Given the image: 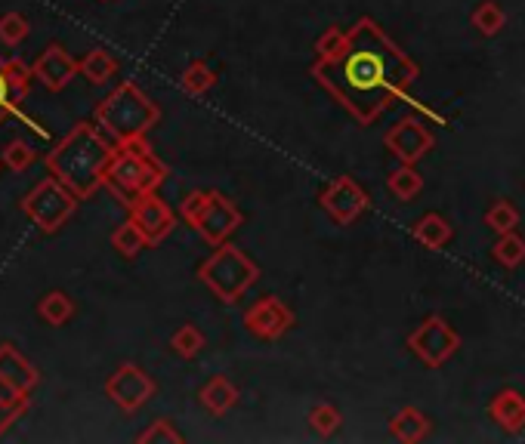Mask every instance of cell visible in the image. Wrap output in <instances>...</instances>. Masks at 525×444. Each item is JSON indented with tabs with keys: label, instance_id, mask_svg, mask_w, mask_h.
<instances>
[{
	"label": "cell",
	"instance_id": "cell-1",
	"mask_svg": "<svg viewBox=\"0 0 525 444\" xmlns=\"http://www.w3.org/2000/svg\"><path fill=\"white\" fill-rule=\"evenodd\" d=\"M309 74L362 127H371L383 111L408 99L420 68L374 19L362 16L346 31L343 47L331 59H315Z\"/></svg>",
	"mask_w": 525,
	"mask_h": 444
},
{
	"label": "cell",
	"instance_id": "cell-2",
	"mask_svg": "<svg viewBox=\"0 0 525 444\" xmlns=\"http://www.w3.org/2000/svg\"><path fill=\"white\" fill-rule=\"evenodd\" d=\"M112 148L115 145H109L96 124L81 121L53 145V152L44 155V164L50 176L59 179L78 201H87L105 185V167L112 161Z\"/></svg>",
	"mask_w": 525,
	"mask_h": 444
},
{
	"label": "cell",
	"instance_id": "cell-3",
	"mask_svg": "<svg viewBox=\"0 0 525 444\" xmlns=\"http://www.w3.org/2000/svg\"><path fill=\"white\" fill-rule=\"evenodd\" d=\"M164 179H167V167L152 152L146 136L118 142L112 148V161L105 167V185H109L118 198H124V204H130L139 195L158 192Z\"/></svg>",
	"mask_w": 525,
	"mask_h": 444
},
{
	"label": "cell",
	"instance_id": "cell-4",
	"mask_svg": "<svg viewBox=\"0 0 525 444\" xmlns=\"http://www.w3.org/2000/svg\"><path fill=\"white\" fill-rule=\"evenodd\" d=\"M93 118L105 136H112L115 142H130L149 136L152 127H158L161 108L133 81H124L96 105Z\"/></svg>",
	"mask_w": 525,
	"mask_h": 444
},
{
	"label": "cell",
	"instance_id": "cell-5",
	"mask_svg": "<svg viewBox=\"0 0 525 444\" xmlns=\"http://www.w3.org/2000/svg\"><path fill=\"white\" fill-rule=\"evenodd\" d=\"M198 281L217 296L220 303H238L260 281V266L241 247L223 241L198 266Z\"/></svg>",
	"mask_w": 525,
	"mask_h": 444
},
{
	"label": "cell",
	"instance_id": "cell-6",
	"mask_svg": "<svg viewBox=\"0 0 525 444\" xmlns=\"http://www.w3.org/2000/svg\"><path fill=\"white\" fill-rule=\"evenodd\" d=\"M180 216L214 247L229 241L244 219L238 204L223 192H189L180 204Z\"/></svg>",
	"mask_w": 525,
	"mask_h": 444
},
{
	"label": "cell",
	"instance_id": "cell-7",
	"mask_svg": "<svg viewBox=\"0 0 525 444\" xmlns=\"http://www.w3.org/2000/svg\"><path fill=\"white\" fill-rule=\"evenodd\" d=\"M78 198L65 189V185L59 182V179H53V176H47V179H41L34 189L19 201V210L38 226V232H44V235H53V232H59L68 219H72L75 213H78Z\"/></svg>",
	"mask_w": 525,
	"mask_h": 444
},
{
	"label": "cell",
	"instance_id": "cell-8",
	"mask_svg": "<svg viewBox=\"0 0 525 444\" xmlns=\"http://www.w3.org/2000/svg\"><path fill=\"white\" fill-rule=\"evenodd\" d=\"M408 349H411L414 358H420V364L442 367L454 352L461 349V337L445 318L430 315L408 333Z\"/></svg>",
	"mask_w": 525,
	"mask_h": 444
},
{
	"label": "cell",
	"instance_id": "cell-9",
	"mask_svg": "<svg viewBox=\"0 0 525 444\" xmlns=\"http://www.w3.org/2000/svg\"><path fill=\"white\" fill-rule=\"evenodd\" d=\"M319 204L337 222V226H353L359 216L368 213L371 198H368V192L362 189V185L353 176L343 173V176H334L325 185L322 195H319Z\"/></svg>",
	"mask_w": 525,
	"mask_h": 444
},
{
	"label": "cell",
	"instance_id": "cell-10",
	"mask_svg": "<svg viewBox=\"0 0 525 444\" xmlns=\"http://www.w3.org/2000/svg\"><path fill=\"white\" fill-rule=\"evenodd\" d=\"M158 392V383L146 374L139 364H121L115 374L105 380V395L112 398L115 407L124 414H136L139 407H146Z\"/></svg>",
	"mask_w": 525,
	"mask_h": 444
},
{
	"label": "cell",
	"instance_id": "cell-11",
	"mask_svg": "<svg viewBox=\"0 0 525 444\" xmlns=\"http://www.w3.org/2000/svg\"><path fill=\"white\" fill-rule=\"evenodd\" d=\"M241 321H244V330L254 333L257 340L275 343L294 327L297 318L285 300H278V296H263V300H257L248 312L241 315Z\"/></svg>",
	"mask_w": 525,
	"mask_h": 444
},
{
	"label": "cell",
	"instance_id": "cell-12",
	"mask_svg": "<svg viewBox=\"0 0 525 444\" xmlns=\"http://www.w3.org/2000/svg\"><path fill=\"white\" fill-rule=\"evenodd\" d=\"M383 145H387V152L393 158H399V164H417L420 158H427L436 145V136L433 130L417 121V118H402L396 121L387 136H383Z\"/></svg>",
	"mask_w": 525,
	"mask_h": 444
},
{
	"label": "cell",
	"instance_id": "cell-13",
	"mask_svg": "<svg viewBox=\"0 0 525 444\" xmlns=\"http://www.w3.org/2000/svg\"><path fill=\"white\" fill-rule=\"evenodd\" d=\"M130 222L143 232L146 244H161L167 241V235L177 226V216L167 207V201L158 198V192H149V195H139L133 198L130 204Z\"/></svg>",
	"mask_w": 525,
	"mask_h": 444
},
{
	"label": "cell",
	"instance_id": "cell-14",
	"mask_svg": "<svg viewBox=\"0 0 525 444\" xmlns=\"http://www.w3.org/2000/svg\"><path fill=\"white\" fill-rule=\"evenodd\" d=\"M31 78H38L47 90L59 93L78 78V62L62 44H50L31 65Z\"/></svg>",
	"mask_w": 525,
	"mask_h": 444
},
{
	"label": "cell",
	"instance_id": "cell-15",
	"mask_svg": "<svg viewBox=\"0 0 525 444\" xmlns=\"http://www.w3.org/2000/svg\"><path fill=\"white\" fill-rule=\"evenodd\" d=\"M488 417H492L504 432L519 435L525 429V395L516 389H504L488 404Z\"/></svg>",
	"mask_w": 525,
	"mask_h": 444
},
{
	"label": "cell",
	"instance_id": "cell-16",
	"mask_svg": "<svg viewBox=\"0 0 525 444\" xmlns=\"http://www.w3.org/2000/svg\"><path fill=\"white\" fill-rule=\"evenodd\" d=\"M31 395H34V389L0 374V435H4L28 411Z\"/></svg>",
	"mask_w": 525,
	"mask_h": 444
},
{
	"label": "cell",
	"instance_id": "cell-17",
	"mask_svg": "<svg viewBox=\"0 0 525 444\" xmlns=\"http://www.w3.org/2000/svg\"><path fill=\"white\" fill-rule=\"evenodd\" d=\"M238 398H241V392H238V386L232 383V380H226V377H210L204 386H201V392H198V401H201V407L207 414H214V417H226L232 407L238 404Z\"/></svg>",
	"mask_w": 525,
	"mask_h": 444
},
{
	"label": "cell",
	"instance_id": "cell-18",
	"mask_svg": "<svg viewBox=\"0 0 525 444\" xmlns=\"http://www.w3.org/2000/svg\"><path fill=\"white\" fill-rule=\"evenodd\" d=\"M411 235H414L417 244H424L427 250H442V247L451 244L454 229H451V222L442 213H424L411 226Z\"/></svg>",
	"mask_w": 525,
	"mask_h": 444
},
{
	"label": "cell",
	"instance_id": "cell-19",
	"mask_svg": "<svg viewBox=\"0 0 525 444\" xmlns=\"http://www.w3.org/2000/svg\"><path fill=\"white\" fill-rule=\"evenodd\" d=\"M433 423L424 411H417V407H402V411L390 420V432L396 441H405V444H417L430 435Z\"/></svg>",
	"mask_w": 525,
	"mask_h": 444
},
{
	"label": "cell",
	"instance_id": "cell-20",
	"mask_svg": "<svg viewBox=\"0 0 525 444\" xmlns=\"http://www.w3.org/2000/svg\"><path fill=\"white\" fill-rule=\"evenodd\" d=\"M75 312H78V306H75V300L65 290H50V293H44L41 300H38V318L44 324H50V327L68 324V321L75 318Z\"/></svg>",
	"mask_w": 525,
	"mask_h": 444
},
{
	"label": "cell",
	"instance_id": "cell-21",
	"mask_svg": "<svg viewBox=\"0 0 525 444\" xmlns=\"http://www.w3.org/2000/svg\"><path fill=\"white\" fill-rule=\"evenodd\" d=\"M78 74H84V78L93 84V87H102L109 84L115 74H118V59L109 53V50H90L81 62H78Z\"/></svg>",
	"mask_w": 525,
	"mask_h": 444
},
{
	"label": "cell",
	"instance_id": "cell-22",
	"mask_svg": "<svg viewBox=\"0 0 525 444\" xmlns=\"http://www.w3.org/2000/svg\"><path fill=\"white\" fill-rule=\"evenodd\" d=\"M387 189H390V195H393L396 201L408 204V201H414L420 192H424V176H420V173L414 170V164H399V167L387 176Z\"/></svg>",
	"mask_w": 525,
	"mask_h": 444
},
{
	"label": "cell",
	"instance_id": "cell-23",
	"mask_svg": "<svg viewBox=\"0 0 525 444\" xmlns=\"http://www.w3.org/2000/svg\"><path fill=\"white\" fill-rule=\"evenodd\" d=\"M217 81H220V74L210 68L204 59H192L186 68H183V74H180V87L189 93V96H204V93H210L217 87Z\"/></svg>",
	"mask_w": 525,
	"mask_h": 444
},
{
	"label": "cell",
	"instance_id": "cell-24",
	"mask_svg": "<svg viewBox=\"0 0 525 444\" xmlns=\"http://www.w3.org/2000/svg\"><path fill=\"white\" fill-rule=\"evenodd\" d=\"M28 93H22L7 74V65H4V56H0V124L22 115V102H25Z\"/></svg>",
	"mask_w": 525,
	"mask_h": 444
},
{
	"label": "cell",
	"instance_id": "cell-25",
	"mask_svg": "<svg viewBox=\"0 0 525 444\" xmlns=\"http://www.w3.org/2000/svg\"><path fill=\"white\" fill-rule=\"evenodd\" d=\"M470 22H473V28H476L482 37H495V34L504 28L507 13H504V7L498 4V0H482V4L473 10Z\"/></svg>",
	"mask_w": 525,
	"mask_h": 444
},
{
	"label": "cell",
	"instance_id": "cell-26",
	"mask_svg": "<svg viewBox=\"0 0 525 444\" xmlns=\"http://www.w3.org/2000/svg\"><path fill=\"white\" fill-rule=\"evenodd\" d=\"M492 256L498 259V263H501L504 269L522 266V263H525V238L516 235V229H513V232H501V238H498L495 247H492Z\"/></svg>",
	"mask_w": 525,
	"mask_h": 444
},
{
	"label": "cell",
	"instance_id": "cell-27",
	"mask_svg": "<svg viewBox=\"0 0 525 444\" xmlns=\"http://www.w3.org/2000/svg\"><path fill=\"white\" fill-rule=\"evenodd\" d=\"M306 423H309V429L319 435V438H331L340 426H343V414L337 411L334 404H315V407H309V414H306Z\"/></svg>",
	"mask_w": 525,
	"mask_h": 444
},
{
	"label": "cell",
	"instance_id": "cell-28",
	"mask_svg": "<svg viewBox=\"0 0 525 444\" xmlns=\"http://www.w3.org/2000/svg\"><path fill=\"white\" fill-rule=\"evenodd\" d=\"M204 346H207V340H204V333H201L195 324H183V327L170 337V349L177 352L183 361H195V358L204 352Z\"/></svg>",
	"mask_w": 525,
	"mask_h": 444
},
{
	"label": "cell",
	"instance_id": "cell-29",
	"mask_svg": "<svg viewBox=\"0 0 525 444\" xmlns=\"http://www.w3.org/2000/svg\"><path fill=\"white\" fill-rule=\"evenodd\" d=\"M112 247L118 250V256H124V259H136L139 253L146 250V238H143V232H139L133 222L127 219V222H121V226L112 232Z\"/></svg>",
	"mask_w": 525,
	"mask_h": 444
},
{
	"label": "cell",
	"instance_id": "cell-30",
	"mask_svg": "<svg viewBox=\"0 0 525 444\" xmlns=\"http://www.w3.org/2000/svg\"><path fill=\"white\" fill-rule=\"evenodd\" d=\"M485 226H492L498 235L501 232H513L519 226V210L510 201H495L485 210Z\"/></svg>",
	"mask_w": 525,
	"mask_h": 444
},
{
	"label": "cell",
	"instance_id": "cell-31",
	"mask_svg": "<svg viewBox=\"0 0 525 444\" xmlns=\"http://www.w3.org/2000/svg\"><path fill=\"white\" fill-rule=\"evenodd\" d=\"M34 161H38V155H34V148L25 139H10L7 142V148H4V167L7 170L25 173Z\"/></svg>",
	"mask_w": 525,
	"mask_h": 444
},
{
	"label": "cell",
	"instance_id": "cell-32",
	"mask_svg": "<svg viewBox=\"0 0 525 444\" xmlns=\"http://www.w3.org/2000/svg\"><path fill=\"white\" fill-rule=\"evenodd\" d=\"M31 25L22 13H4L0 16V41H4L7 47H19L25 37H28Z\"/></svg>",
	"mask_w": 525,
	"mask_h": 444
},
{
	"label": "cell",
	"instance_id": "cell-33",
	"mask_svg": "<svg viewBox=\"0 0 525 444\" xmlns=\"http://www.w3.org/2000/svg\"><path fill=\"white\" fill-rule=\"evenodd\" d=\"M139 441H164V444H177L183 441V432L177 429V423L173 420H155L146 432H139Z\"/></svg>",
	"mask_w": 525,
	"mask_h": 444
},
{
	"label": "cell",
	"instance_id": "cell-34",
	"mask_svg": "<svg viewBox=\"0 0 525 444\" xmlns=\"http://www.w3.org/2000/svg\"><path fill=\"white\" fill-rule=\"evenodd\" d=\"M343 41H346V31L343 28H337V25H331L319 41H315V59H331L340 47H343Z\"/></svg>",
	"mask_w": 525,
	"mask_h": 444
},
{
	"label": "cell",
	"instance_id": "cell-35",
	"mask_svg": "<svg viewBox=\"0 0 525 444\" xmlns=\"http://www.w3.org/2000/svg\"><path fill=\"white\" fill-rule=\"evenodd\" d=\"M102 4H109V0H102Z\"/></svg>",
	"mask_w": 525,
	"mask_h": 444
}]
</instances>
